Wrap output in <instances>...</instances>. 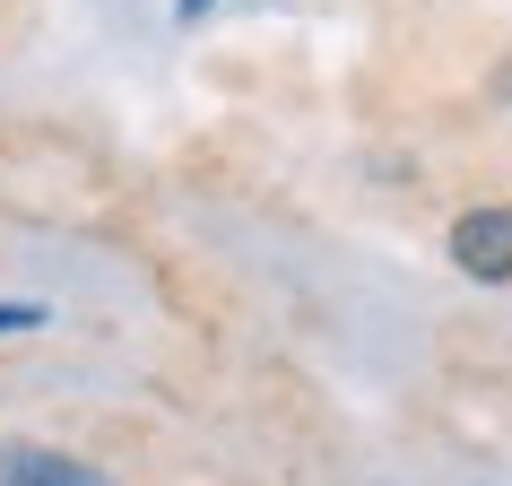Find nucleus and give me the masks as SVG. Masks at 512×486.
Instances as JSON below:
<instances>
[{"mask_svg": "<svg viewBox=\"0 0 512 486\" xmlns=\"http://www.w3.org/2000/svg\"><path fill=\"white\" fill-rule=\"evenodd\" d=\"M452 270H469L478 287L512 278V209H469L452 226Z\"/></svg>", "mask_w": 512, "mask_h": 486, "instance_id": "obj_1", "label": "nucleus"}, {"mask_svg": "<svg viewBox=\"0 0 512 486\" xmlns=\"http://www.w3.org/2000/svg\"><path fill=\"white\" fill-rule=\"evenodd\" d=\"M0 486H113L105 469H87L70 452H35V443H9L0 452Z\"/></svg>", "mask_w": 512, "mask_h": 486, "instance_id": "obj_2", "label": "nucleus"}, {"mask_svg": "<svg viewBox=\"0 0 512 486\" xmlns=\"http://www.w3.org/2000/svg\"><path fill=\"white\" fill-rule=\"evenodd\" d=\"M44 322H53L44 304H0V330H44Z\"/></svg>", "mask_w": 512, "mask_h": 486, "instance_id": "obj_3", "label": "nucleus"}, {"mask_svg": "<svg viewBox=\"0 0 512 486\" xmlns=\"http://www.w3.org/2000/svg\"><path fill=\"white\" fill-rule=\"evenodd\" d=\"M200 9H209V0H183V18H200Z\"/></svg>", "mask_w": 512, "mask_h": 486, "instance_id": "obj_4", "label": "nucleus"}]
</instances>
